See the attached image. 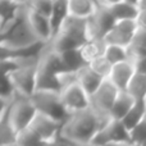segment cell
Returning a JSON list of instances; mask_svg holds the SVG:
<instances>
[{"mask_svg":"<svg viewBox=\"0 0 146 146\" xmlns=\"http://www.w3.org/2000/svg\"><path fill=\"white\" fill-rule=\"evenodd\" d=\"M60 98L69 114L90 108V96L78 82L63 88L60 91Z\"/></svg>","mask_w":146,"mask_h":146,"instance_id":"10","label":"cell"},{"mask_svg":"<svg viewBox=\"0 0 146 146\" xmlns=\"http://www.w3.org/2000/svg\"><path fill=\"white\" fill-rule=\"evenodd\" d=\"M56 32L68 33V35H72L74 37L82 38V40L87 41V36H86V19L73 17V15L68 14L62 21Z\"/></svg>","mask_w":146,"mask_h":146,"instance_id":"17","label":"cell"},{"mask_svg":"<svg viewBox=\"0 0 146 146\" xmlns=\"http://www.w3.org/2000/svg\"><path fill=\"white\" fill-rule=\"evenodd\" d=\"M62 126L63 124L60 122L37 111L30 128L33 129L45 144H58L60 140Z\"/></svg>","mask_w":146,"mask_h":146,"instance_id":"9","label":"cell"},{"mask_svg":"<svg viewBox=\"0 0 146 146\" xmlns=\"http://www.w3.org/2000/svg\"><path fill=\"white\" fill-rule=\"evenodd\" d=\"M83 42H86V41L82 40V38L74 37L72 35H68V33L55 32V35H54L53 40L50 41L49 46L55 53L64 54V53H68V51L76 50V49H80Z\"/></svg>","mask_w":146,"mask_h":146,"instance_id":"15","label":"cell"},{"mask_svg":"<svg viewBox=\"0 0 146 146\" xmlns=\"http://www.w3.org/2000/svg\"><path fill=\"white\" fill-rule=\"evenodd\" d=\"M59 55L62 56V60H63V64L67 71L77 72L78 69H81L83 66H86V63L83 62L78 49L68 51V53H64V54H59Z\"/></svg>","mask_w":146,"mask_h":146,"instance_id":"25","label":"cell"},{"mask_svg":"<svg viewBox=\"0 0 146 146\" xmlns=\"http://www.w3.org/2000/svg\"><path fill=\"white\" fill-rule=\"evenodd\" d=\"M15 144L18 146H42L45 142L38 137V135L33 129L28 127L27 129H23L18 133Z\"/></svg>","mask_w":146,"mask_h":146,"instance_id":"28","label":"cell"},{"mask_svg":"<svg viewBox=\"0 0 146 146\" xmlns=\"http://www.w3.org/2000/svg\"><path fill=\"white\" fill-rule=\"evenodd\" d=\"M123 1H127V3H129V4L137 5V3H139V0H123Z\"/></svg>","mask_w":146,"mask_h":146,"instance_id":"38","label":"cell"},{"mask_svg":"<svg viewBox=\"0 0 146 146\" xmlns=\"http://www.w3.org/2000/svg\"><path fill=\"white\" fill-rule=\"evenodd\" d=\"M90 68L92 69L95 73H98L100 77H103L104 80H108L109 76L111 73V69H113V64L105 58V56H100V58L95 59L94 62H91L90 64Z\"/></svg>","mask_w":146,"mask_h":146,"instance_id":"29","label":"cell"},{"mask_svg":"<svg viewBox=\"0 0 146 146\" xmlns=\"http://www.w3.org/2000/svg\"><path fill=\"white\" fill-rule=\"evenodd\" d=\"M54 3H55V0H28L26 3V7L32 12L38 13V14L51 19L54 10Z\"/></svg>","mask_w":146,"mask_h":146,"instance_id":"24","label":"cell"},{"mask_svg":"<svg viewBox=\"0 0 146 146\" xmlns=\"http://www.w3.org/2000/svg\"><path fill=\"white\" fill-rule=\"evenodd\" d=\"M67 7L69 15L87 19L96 12L99 4L96 0H67Z\"/></svg>","mask_w":146,"mask_h":146,"instance_id":"18","label":"cell"},{"mask_svg":"<svg viewBox=\"0 0 146 146\" xmlns=\"http://www.w3.org/2000/svg\"><path fill=\"white\" fill-rule=\"evenodd\" d=\"M136 22L139 28H146V10H140L139 15L136 18Z\"/></svg>","mask_w":146,"mask_h":146,"instance_id":"33","label":"cell"},{"mask_svg":"<svg viewBox=\"0 0 146 146\" xmlns=\"http://www.w3.org/2000/svg\"><path fill=\"white\" fill-rule=\"evenodd\" d=\"M137 30L139 26L136 19L117 21L113 28L104 37V41L106 42V45H115L128 49L133 42V37Z\"/></svg>","mask_w":146,"mask_h":146,"instance_id":"8","label":"cell"},{"mask_svg":"<svg viewBox=\"0 0 146 146\" xmlns=\"http://www.w3.org/2000/svg\"><path fill=\"white\" fill-rule=\"evenodd\" d=\"M17 137H18V132L13 128V126L8 122L7 118L0 119V146H8V145H13L17 142Z\"/></svg>","mask_w":146,"mask_h":146,"instance_id":"26","label":"cell"},{"mask_svg":"<svg viewBox=\"0 0 146 146\" xmlns=\"http://www.w3.org/2000/svg\"><path fill=\"white\" fill-rule=\"evenodd\" d=\"M26 19H27L30 28L32 30V32L35 33V36L38 38L40 42L45 44V45L50 44V41L53 40L54 35H55V30L53 27L50 18L32 12L26 7Z\"/></svg>","mask_w":146,"mask_h":146,"instance_id":"12","label":"cell"},{"mask_svg":"<svg viewBox=\"0 0 146 146\" xmlns=\"http://www.w3.org/2000/svg\"><path fill=\"white\" fill-rule=\"evenodd\" d=\"M104 56L113 66H115L118 63L128 60V49L122 48V46H115V45H106Z\"/></svg>","mask_w":146,"mask_h":146,"instance_id":"27","label":"cell"},{"mask_svg":"<svg viewBox=\"0 0 146 146\" xmlns=\"http://www.w3.org/2000/svg\"><path fill=\"white\" fill-rule=\"evenodd\" d=\"M4 76L9 78L19 96L30 99L35 94L37 83V66L15 68Z\"/></svg>","mask_w":146,"mask_h":146,"instance_id":"5","label":"cell"},{"mask_svg":"<svg viewBox=\"0 0 146 146\" xmlns=\"http://www.w3.org/2000/svg\"><path fill=\"white\" fill-rule=\"evenodd\" d=\"M146 118V100H139L129 110V113L123 118V124L128 131H132L140 122Z\"/></svg>","mask_w":146,"mask_h":146,"instance_id":"20","label":"cell"},{"mask_svg":"<svg viewBox=\"0 0 146 146\" xmlns=\"http://www.w3.org/2000/svg\"><path fill=\"white\" fill-rule=\"evenodd\" d=\"M132 46L141 49V50L146 51V28H139L133 37V42Z\"/></svg>","mask_w":146,"mask_h":146,"instance_id":"32","label":"cell"},{"mask_svg":"<svg viewBox=\"0 0 146 146\" xmlns=\"http://www.w3.org/2000/svg\"><path fill=\"white\" fill-rule=\"evenodd\" d=\"M137 8H139V10H146V0H139Z\"/></svg>","mask_w":146,"mask_h":146,"instance_id":"35","label":"cell"},{"mask_svg":"<svg viewBox=\"0 0 146 146\" xmlns=\"http://www.w3.org/2000/svg\"><path fill=\"white\" fill-rule=\"evenodd\" d=\"M8 146H18L17 144H13V145H8Z\"/></svg>","mask_w":146,"mask_h":146,"instance_id":"43","label":"cell"},{"mask_svg":"<svg viewBox=\"0 0 146 146\" xmlns=\"http://www.w3.org/2000/svg\"><path fill=\"white\" fill-rule=\"evenodd\" d=\"M67 71L63 64L62 56L54 50H51L49 44L42 49L37 64V78L56 77L60 72Z\"/></svg>","mask_w":146,"mask_h":146,"instance_id":"11","label":"cell"},{"mask_svg":"<svg viewBox=\"0 0 146 146\" xmlns=\"http://www.w3.org/2000/svg\"><path fill=\"white\" fill-rule=\"evenodd\" d=\"M99 4V7H104V8H111L114 5L119 4L123 0H96Z\"/></svg>","mask_w":146,"mask_h":146,"instance_id":"34","label":"cell"},{"mask_svg":"<svg viewBox=\"0 0 146 146\" xmlns=\"http://www.w3.org/2000/svg\"><path fill=\"white\" fill-rule=\"evenodd\" d=\"M104 81L105 80L100 77L98 73L94 72L88 64L83 66L82 68L77 71V82L88 94V96L94 95L99 90V87L103 85Z\"/></svg>","mask_w":146,"mask_h":146,"instance_id":"14","label":"cell"},{"mask_svg":"<svg viewBox=\"0 0 146 146\" xmlns=\"http://www.w3.org/2000/svg\"><path fill=\"white\" fill-rule=\"evenodd\" d=\"M56 80H58L59 87H60V91H62L63 88L77 82V72H72V71L60 72L59 74H56Z\"/></svg>","mask_w":146,"mask_h":146,"instance_id":"31","label":"cell"},{"mask_svg":"<svg viewBox=\"0 0 146 146\" xmlns=\"http://www.w3.org/2000/svg\"><path fill=\"white\" fill-rule=\"evenodd\" d=\"M140 146H146V141L144 142V144H141V145H140Z\"/></svg>","mask_w":146,"mask_h":146,"instance_id":"42","label":"cell"},{"mask_svg":"<svg viewBox=\"0 0 146 146\" xmlns=\"http://www.w3.org/2000/svg\"><path fill=\"white\" fill-rule=\"evenodd\" d=\"M42 146H63V145L60 142H58V144H44Z\"/></svg>","mask_w":146,"mask_h":146,"instance_id":"39","label":"cell"},{"mask_svg":"<svg viewBox=\"0 0 146 146\" xmlns=\"http://www.w3.org/2000/svg\"><path fill=\"white\" fill-rule=\"evenodd\" d=\"M63 142V141H62ZM66 144V142H64ZM68 146H98V145H95V144H92V142H88V144H81V145H72V144H67Z\"/></svg>","mask_w":146,"mask_h":146,"instance_id":"36","label":"cell"},{"mask_svg":"<svg viewBox=\"0 0 146 146\" xmlns=\"http://www.w3.org/2000/svg\"><path fill=\"white\" fill-rule=\"evenodd\" d=\"M36 114H37V109L32 104L31 99L18 95V98L9 108L7 117H4V118H7L8 122L13 126V128L19 133L21 131L27 129L31 126Z\"/></svg>","mask_w":146,"mask_h":146,"instance_id":"4","label":"cell"},{"mask_svg":"<svg viewBox=\"0 0 146 146\" xmlns=\"http://www.w3.org/2000/svg\"><path fill=\"white\" fill-rule=\"evenodd\" d=\"M115 19L108 8L99 7L96 12L86 19L87 40H104L106 33L113 28Z\"/></svg>","mask_w":146,"mask_h":146,"instance_id":"7","label":"cell"},{"mask_svg":"<svg viewBox=\"0 0 146 146\" xmlns=\"http://www.w3.org/2000/svg\"><path fill=\"white\" fill-rule=\"evenodd\" d=\"M110 10L111 15L114 17V19L117 21H126V19H136L139 15V8L137 5L129 4L127 1H121L119 4L114 5L111 8H108Z\"/></svg>","mask_w":146,"mask_h":146,"instance_id":"21","label":"cell"},{"mask_svg":"<svg viewBox=\"0 0 146 146\" xmlns=\"http://www.w3.org/2000/svg\"><path fill=\"white\" fill-rule=\"evenodd\" d=\"M131 144L133 146H140L146 141V118L140 122L132 131H129Z\"/></svg>","mask_w":146,"mask_h":146,"instance_id":"30","label":"cell"},{"mask_svg":"<svg viewBox=\"0 0 146 146\" xmlns=\"http://www.w3.org/2000/svg\"><path fill=\"white\" fill-rule=\"evenodd\" d=\"M17 1H18V3H21V4H25V5H26V3H27L28 0H17Z\"/></svg>","mask_w":146,"mask_h":146,"instance_id":"40","label":"cell"},{"mask_svg":"<svg viewBox=\"0 0 146 146\" xmlns=\"http://www.w3.org/2000/svg\"><path fill=\"white\" fill-rule=\"evenodd\" d=\"M60 144H62V145H63V146H68V145H67V144H64V142H62V141H60Z\"/></svg>","mask_w":146,"mask_h":146,"instance_id":"41","label":"cell"},{"mask_svg":"<svg viewBox=\"0 0 146 146\" xmlns=\"http://www.w3.org/2000/svg\"><path fill=\"white\" fill-rule=\"evenodd\" d=\"M92 144L98 146H108L113 144H131L129 131L122 121L109 119L98 132Z\"/></svg>","mask_w":146,"mask_h":146,"instance_id":"6","label":"cell"},{"mask_svg":"<svg viewBox=\"0 0 146 146\" xmlns=\"http://www.w3.org/2000/svg\"><path fill=\"white\" fill-rule=\"evenodd\" d=\"M118 94V88L109 80H105L103 85L99 87V90L90 96V108L104 122V124L110 119V110L113 108Z\"/></svg>","mask_w":146,"mask_h":146,"instance_id":"3","label":"cell"},{"mask_svg":"<svg viewBox=\"0 0 146 146\" xmlns=\"http://www.w3.org/2000/svg\"><path fill=\"white\" fill-rule=\"evenodd\" d=\"M136 72H137V69L135 67V64L129 60H126V62H122V63L113 66V69H111V73L108 80L119 91H126L129 82H131V80L136 74Z\"/></svg>","mask_w":146,"mask_h":146,"instance_id":"13","label":"cell"},{"mask_svg":"<svg viewBox=\"0 0 146 146\" xmlns=\"http://www.w3.org/2000/svg\"><path fill=\"white\" fill-rule=\"evenodd\" d=\"M23 7L25 4H21L17 0H0V25L15 17Z\"/></svg>","mask_w":146,"mask_h":146,"instance_id":"23","label":"cell"},{"mask_svg":"<svg viewBox=\"0 0 146 146\" xmlns=\"http://www.w3.org/2000/svg\"><path fill=\"white\" fill-rule=\"evenodd\" d=\"M137 100H135L133 96H131L127 91H119L117 96L114 105L110 110V119L115 121H123V118L129 113Z\"/></svg>","mask_w":146,"mask_h":146,"instance_id":"16","label":"cell"},{"mask_svg":"<svg viewBox=\"0 0 146 146\" xmlns=\"http://www.w3.org/2000/svg\"><path fill=\"white\" fill-rule=\"evenodd\" d=\"M106 49V42L104 40H87L82 44L78 51L86 64H90L95 59L104 55Z\"/></svg>","mask_w":146,"mask_h":146,"instance_id":"19","label":"cell"},{"mask_svg":"<svg viewBox=\"0 0 146 146\" xmlns=\"http://www.w3.org/2000/svg\"><path fill=\"white\" fill-rule=\"evenodd\" d=\"M104 122L91 108L72 113L62 126L60 141L66 144L81 145L92 142Z\"/></svg>","mask_w":146,"mask_h":146,"instance_id":"1","label":"cell"},{"mask_svg":"<svg viewBox=\"0 0 146 146\" xmlns=\"http://www.w3.org/2000/svg\"><path fill=\"white\" fill-rule=\"evenodd\" d=\"M30 99L38 113L50 117V118L60 122L62 124L71 115L62 101L60 92L58 91L37 90Z\"/></svg>","mask_w":146,"mask_h":146,"instance_id":"2","label":"cell"},{"mask_svg":"<svg viewBox=\"0 0 146 146\" xmlns=\"http://www.w3.org/2000/svg\"><path fill=\"white\" fill-rule=\"evenodd\" d=\"M108 146H133L132 144H113V145H108Z\"/></svg>","mask_w":146,"mask_h":146,"instance_id":"37","label":"cell"},{"mask_svg":"<svg viewBox=\"0 0 146 146\" xmlns=\"http://www.w3.org/2000/svg\"><path fill=\"white\" fill-rule=\"evenodd\" d=\"M126 91L135 100H146V73L136 72Z\"/></svg>","mask_w":146,"mask_h":146,"instance_id":"22","label":"cell"}]
</instances>
